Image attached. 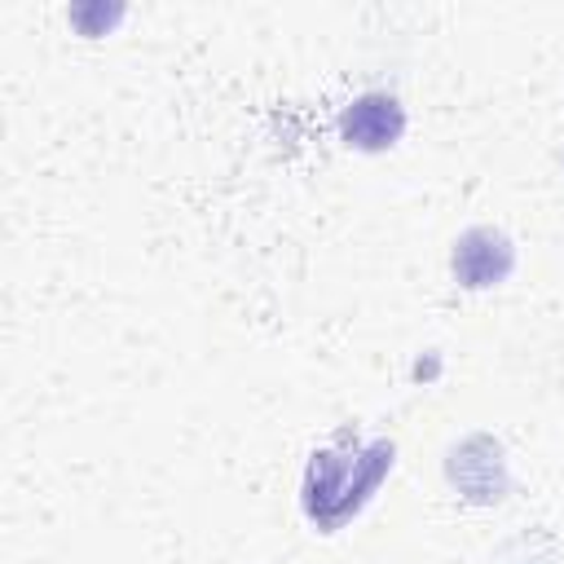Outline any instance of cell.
I'll return each instance as SVG.
<instances>
[{
  "label": "cell",
  "mask_w": 564,
  "mask_h": 564,
  "mask_svg": "<svg viewBox=\"0 0 564 564\" xmlns=\"http://www.w3.org/2000/svg\"><path fill=\"white\" fill-rule=\"evenodd\" d=\"M516 269V242L494 225H471L454 238L449 273L463 291H494Z\"/></svg>",
  "instance_id": "cell-4"
},
{
  "label": "cell",
  "mask_w": 564,
  "mask_h": 564,
  "mask_svg": "<svg viewBox=\"0 0 564 564\" xmlns=\"http://www.w3.org/2000/svg\"><path fill=\"white\" fill-rule=\"evenodd\" d=\"M405 137V106L388 88H366L339 110V141L361 154H383Z\"/></svg>",
  "instance_id": "cell-3"
},
{
  "label": "cell",
  "mask_w": 564,
  "mask_h": 564,
  "mask_svg": "<svg viewBox=\"0 0 564 564\" xmlns=\"http://www.w3.org/2000/svg\"><path fill=\"white\" fill-rule=\"evenodd\" d=\"M70 26L79 31V35H88V40H97V35H106L119 18H123V4H101V0H88V4H75L70 13Z\"/></svg>",
  "instance_id": "cell-5"
},
{
  "label": "cell",
  "mask_w": 564,
  "mask_h": 564,
  "mask_svg": "<svg viewBox=\"0 0 564 564\" xmlns=\"http://www.w3.org/2000/svg\"><path fill=\"white\" fill-rule=\"evenodd\" d=\"M445 480L463 502H476V507L502 502L507 489H511V471H507L502 445L494 436H485V432H471V436L454 441L445 449Z\"/></svg>",
  "instance_id": "cell-2"
},
{
  "label": "cell",
  "mask_w": 564,
  "mask_h": 564,
  "mask_svg": "<svg viewBox=\"0 0 564 564\" xmlns=\"http://www.w3.org/2000/svg\"><path fill=\"white\" fill-rule=\"evenodd\" d=\"M397 458V445L388 436H352L339 432L335 441L317 445L308 454L304 480H300V511L322 533L344 529L361 507L379 494Z\"/></svg>",
  "instance_id": "cell-1"
}]
</instances>
